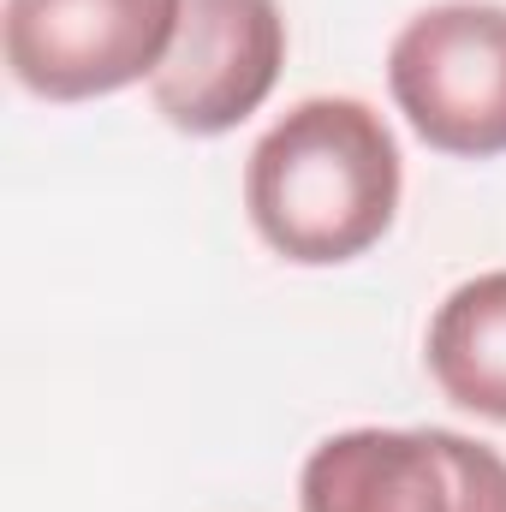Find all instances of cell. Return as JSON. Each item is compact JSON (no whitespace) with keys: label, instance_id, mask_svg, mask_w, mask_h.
Instances as JSON below:
<instances>
[{"label":"cell","instance_id":"8992f818","mask_svg":"<svg viewBox=\"0 0 506 512\" xmlns=\"http://www.w3.org/2000/svg\"><path fill=\"white\" fill-rule=\"evenodd\" d=\"M429 376L435 387L489 423H506V268L477 274L447 292L429 322Z\"/></svg>","mask_w":506,"mask_h":512},{"label":"cell","instance_id":"6da1fadb","mask_svg":"<svg viewBox=\"0 0 506 512\" xmlns=\"http://www.w3.org/2000/svg\"><path fill=\"white\" fill-rule=\"evenodd\" d=\"M399 143L370 102L310 96L245 161V209L262 245L298 268L352 262L399 215Z\"/></svg>","mask_w":506,"mask_h":512},{"label":"cell","instance_id":"7a4b0ae2","mask_svg":"<svg viewBox=\"0 0 506 512\" xmlns=\"http://www.w3.org/2000/svg\"><path fill=\"white\" fill-rule=\"evenodd\" d=\"M387 90L429 149L506 155V6L447 0L417 12L387 48Z\"/></svg>","mask_w":506,"mask_h":512},{"label":"cell","instance_id":"277c9868","mask_svg":"<svg viewBox=\"0 0 506 512\" xmlns=\"http://www.w3.org/2000/svg\"><path fill=\"white\" fill-rule=\"evenodd\" d=\"M185 0H6L0 48L42 102H96L161 72Z\"/></svg>","mask_w":506,"mask_h":512},{"label":"cell","instance_id":"3957f363","mask_svg":"<svg viewBox=\"0 0 506 512\" xmlns=\"http://www.w3.org/2000/svg\"><path fill=\"white\" fill-rule=\"evenodd\" d=\"M298 512H506V459L459 429H346L304 459Z\"/></svg>","mask_w":506,"mask_h":512},{"label":"cell","instance_id":"5b68a950","mask_svg":"<svg viewBox=\"0 0 506 512\" xmlns=\"http://www.w3.org/2000/svg\"><path fill=\"white\" fill-rule=\"evenodd\" d=\"M286 66L280 0H185L179 36L149 78L155 114L185 137H221L268 102Z\"/></svg>","mask_w":506,"mask_h":512}]
</instances>
